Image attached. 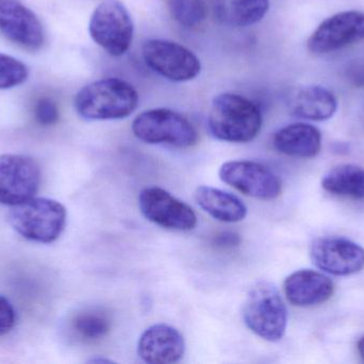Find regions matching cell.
Instances as JSON below:
<instances>
[{"instance_id":"cell-1","label":"cell","mask_w":364,"mask_h":364,"mask_svg":"<svg viewBox=\"0 0 364 364\" xmlns=\"http://www.w3.org/2000/svg\"><path fill=\"white\" fill-rule=\"evenodd\" d=\"M212 136L218 140L246 143L254 140L262 128V113L252 100L240 94H218L212 100L208 117Z\"/></svg>"},{"instance_id":"cell-2","label":"cell","mask_w":364,"mask_h":364,"mask_svg":"<svg viewBox=\"0 0 364 364\" xmlns=\"http://www.w3.org/2000/svg\"><path fill=\"white\" fill-rule=\"evenodd\" d=\"M138 92L134 85L119 78H104L83 87L75 98V108L89 121L119 120L129 117L138 108Z\"/></svg>"},{"instance_id":"cell-3","label":"cell","mask_w":364,"mask_h":364,"mask_svg":"<svg viewBox=\"0 0 364 364\" xmlns=\"http://www.w3.org/2000/svg\"><path fill=\"white\" fill-rule=\"evenodd\" d=\"M68 212L59 201L48 198L29 199L11 207L8 222L23 239L40 244L57 241L66 226Z\"/></svg>"},{"instance_id":"cell-4","label":"cell","mask_w":364,"mask_h":364,"mask_svg":"<svg viewBox=\"0 0 364 364\" xmlns=\"http://www.w3.org/2000/svg\"><path fill=\"white\" fill-rule=\"evenodd\" d=\"M242 316L247 328L265 341H280L286 333L288 310L272 282L258 281L250 288Z\"/></svg>"},{"instance_id":"cell-5","label":"cell","mask_w":364,"mask_h":364,"mask_svg":"<svg viewBox=\"0 0 364 364\" xmlns=\"http://www.w3.org/2000/svg\"><path fill=\"white\" fill-rule=\"evenodd\" d=\"M132 132L149 145L191 147L198 141V132L184 115L166 108L144 111L134 119Z\"/></svg>"},{"instance_id":"cell-6","label":"cell","mask_w":364,"mask_h":364,"mask_svg":"<svg viewBox=\"0 0 364 364\" xmlns=\"http://www.w3.org/2000/svg\"><path fill=\"white\" fill-rule=\"evenodd\" d=\"M89 31L94 42L113 57L127 53L134 40L132 16L119 0L98 4L90 19Z\"/></svg>"},{"instance_id":"cell-7","label":"cell","mask_w":364,"mask_h":364,"mask_svg":"<svg viewBox=\"0 0 364 364\" xmlns=\"http://www.w3.org/2000/svg\"><path fill=\"white\" fill-rule=\"evenodd\" d=\"M145 63L168 80L183 83L198 76L200 61L190 49L168 40H149L143 46Z\"/></svg>"},{"instance_id":"cell-8","label":"cell","mask_w":364,"mask_h":364,"mask_svg":"<svg viewBox=\"0 0 364 364\" xmlns=\"http://www.w3.org/2000/svg\"><path fill=\"white\" fill-rule=\"evenodd\" d=\"M40 184L41 169L33 158L0 155V204L14 207L33 198Z\"/></svg>"},{"instance_id":"cell-9","label":"cell","mask_w":364,"mask_h":364,"mask_svg":"<svg viewBox=\"0 0 364 364\" xmlns=\"http://www.w3.org/2000/svg\"><path fill=\"white\" fill-rule=\"evenodd\" d=\"M220 179L245 196L260 200H274L282 192L278 175L260 162L231 160L220 168Z\"/></svg>"},{"instance_id":"cell-10","label":"cell","mask_w":364,"mask_h":364,"mask_svg":"<svg viewBox=\"0 0 364 364\" xmlns=\"http://www.w3.org/2000/svg\"><path fill=\"white\" fill-rule=\"evenodd\" d=\"M139 207L147 220L168 230L186 232L197 224L192 207L164 188H144L139 194Z\"/></svg>"},{"instance_id":"cell-11","label":"cell","mask_w":364,"mask_h":364,"mask_svg":"<svg viewBox=\"0 0 364 364\" xmlns=\"http://www.w3.org/2000/svg\"><path fill=\"white\" fill-rule=\"evenodd\" d=\"M364 41V12L343 11L328 17L310 36L308 49L316 55L341 51Z\"/></svg>"},{"instance_id":"cell-12","label":"cell","mask_w":364,"mask_h":364,"mask_svg":"<svg viewBox=\"0 0 364 364\" xmlns=\"http://www.w3.org/2000/svg\"><path fill=\"white\" fill-rule=\"evenodd\" d=\"M314 264L333 276H350L364 269V248L350 239L324 237L310 247Z\"/></svg>"},{"instance_id":"cell-13","label":"cell","mask_w":364,"mask_h":364,"mask_svg":"<svg viewBox=\"0 0 364 364\" xmlns=\"http://www.w3.org/2000/svg\"><path fill=\"white\" fill-rule=\"evenodd\" d=\"M0 33L29 51H38L45 43L42 23L19 0H0Z\"/></svg>"},{"instance_id":"cell-14","label":"cell","mask_w":364,"mask_h":364,"mask_svg":"<svg viewBox=\"0 0 364 364\" xmlns=\"http://www.w3.org/2000/svg\"><path fill=\"white\" fill-rule=\"evenodd\" d=\"M184 353L186 342L183 336L171 325H153L139 339L138 355L146 363H178Z\"/></svg>"},{"instance_id":"cell-15","label":"cell","mask_w":364,"mask_h":364,"mask_svg":"<svg viewBox=\"0 0 364 364\" xmlns=\"http://www.w3.org/2000/svg\"><path fill=\"white\" fill-rule=\"evenodd\" d=\"M287 299L296 307H314L326 303L333 295L335 286L327 276L301 269L291 274L284 284Z\"/></svg>"},{"instance_id":"cell-16","label":"cell","mask_w":364,"mask_h":364,"mask_svg":"<svg viewBox=\"0 0 364 364\" xmlns=\"http://www.w3.org/2000/svg\"><path fill=\"white\" fill-rule=\"evenodd\" d=\"M291 115L309 121H326L338 109L335 94L321 85H306L291 91L287 100Z\"/></svg>"},{"instance_id":"cell-17","label":"cell","mask_w":364,"mask_h":364,"mask_svg":"<svg viewBox=\"0 0 364 364\" xmlns=\"http://www.w3.org/2000/svg\"><path fill=\"white\" fill-rule=\"evenodd\" d=\"M273 145L276 151L291 157H316L322 147V134L311 124L293 123L274 135Z\"/></svg>"},{"instance_id":"cell-18","label":"cell","mask_w":364,"mask_h":364,"mask_svg":"<svg viewBox=\"0 0 364 364\" xmlns=\"http://www.w3.org/2000/svg\"><path fill=\"white\" fill-rule=\"evenodd\" d=\"M212 15L228 27H248L262 21L269 12V0H210Z\"/></svg>"},{"instance_id":"cell-19","label":"cell","mask_w":364,"mask_h":364,"mask_svg":"<svg viewBox=\"0 0 364 364\" xmlns=\"http://www.w3.org/2000/svg\"><path fill=\"white\" fill-rule=\"evenodd\" d=\"M194 198L201 209L218 222L235 224L247 215V207L237 196L218 188L199 186Z\"/></svg>"},{"instance_id":"cell-20","label":"cell","mask_w":364,"mask_h":364,"mask_svg":"<svg viewBox=\"0 0 364 364\" xmlns=\"http://www.w3.org/2000/svg\"><path fill=\"white\" fill-rule=\"evenodd\" d=\"M322 187L335 196L364 200V168L356 165L335 167L325 175Z\"/></svg>"},{"instance_id":"cell-21","label":"cell","mask_w":364,"mask_h":364,"mask_svg":"<svg viewBox=\"0 0 364 364\" xmlns=\"http://www.w3.org/2000/svg\"><path fill=\"white\" fill-rule=\"evenodd\" d=\"M112 327V320L108 313L100 309L81 312L73 321V329L80 339L93 342L108 335Z\"/></svg>"},{"instance_id":"cell-22","label":"cell","mask_w":364,"mask_h":364,"mask_svg":"<svg viewBox=\"0 0 364 364\" xmlns=\"http://www.w3.org/2000/svg\"><path fill=\"white\" fill-rule=\"evenodd\" d=\"M168 8L173 19L188 28L200 25L208 14L205 0H168Z\"/></svg>"},{"instance_id":"cell-23","label":"cell","mask_w":364,"mask_h":364,"mask_svg":"<svg viewBox=\"0 0 364 364\" xmlns=\"http://www.w3.org/2000/svg\"><path fill=\"white\" fill-rule=\"evenodd\" d=\"M29 71L27 66L11 57L0 53V89H11L27 80Z\"/></svg>"},{"instance_id":"cell-24","label":"cell","mask_w":364,"mask_h":364,"mask_svg":"<svg viewBox=\"0 0 364 364\" xmlns=\"http://www.w3.org/2000/svg\"><path fill=\"white\" fill-rule=\"evenodd\" d=\"M34 117L41 125H53L59 121L60 118L57 104L51 98H41L34 108Z\"/></svg>"},{"instance_id":"cell-25","label":"cell","mask_w":364,"mask_h":364,"mask_svg":"<svg viewBox=\"0 0 364 364\" xmlns=\"http://www.w3.org/2000/svg\"><path fill=\"white\" fill-rule=\"evenodd\" d=\"M16 322L14 308L8 299L0 296V337L12 331Z\"/></svg>"},{"instance_id":"cell-26","label":"cell","mask_w":364,"mask_h":364,"mask_svg":"<svg viewBox=\"0 0 364 364\" xmlns=\"http://www.w3.org/2000/svg\"><path fill=\"white\" fill-rule=\"evenodd\" d=\"M346 78L355 87L364 88V60L353 62L348 66Z\"/></svg>"},{"instance_id":"cell-27","label":"cell","mask_w":364,"mask_h":364,"mask_svg":"<svg viewBox=\"0 0 364 364\" xmlns=\"http://www.w3.org/2000/svg\"><path fill=\"white\" fill-rule=\"evenodd\" d=\"M240 237L239 235L232 232H223L215 237V244L220 248H232L235 246L239 245Z\"/></svg>"},{"instance_id":"cell-28","label":"cell","mask_w":364,"mask_h":364,"mask_svg":"<svg viewBox=\"0 0 364 364\" xmlns=\"http://www.w3.org/2000/svg\"><path fill=\"white\" fill-rule=\"evenodd\" d=\"M358 350L359 354H360L361 358H363L364 361V337L363 338V339L360 340V341H359Z\"/></svg>"},{"instance_id":"cell-29","label":"cell","mask_w":364,"mask_h":364,"mask_svg":"<svg viewBox=\"0 0 364 364\" xmlns=\"http://www.w3.org/2000/svg\"><path fill=\"white\" fill-rule=\"evenodd\" d=\"M90 363H112V360H108V359H102V358H95L92 359V360H90Z\"/></svg>"}]
</instances>
